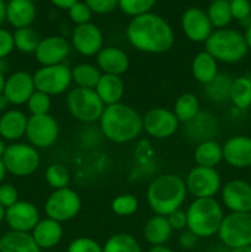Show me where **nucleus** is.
<instances>
[{
	"label": "nucleus",
	"mask_w": 251,
	"mask_h": 252,
	"mask_svg": "<svg viewBox=\"0 0 251 252\" xmlns=\"http://www.w3.org/2000/svg\"><path fill=\"white\" fill-rule=\"evenodd\" d=\"M27 122L29 117L21 110H7L0 117V137L9 142L21 139L26 134Z\"/></svg>",
	"instance_id": "nucleus-23"
},
{
	"label": "nucleus",
	"mask_w": 251,
	"mask_h": 252,
	"mask_svg": "<svg viewBox=\"0 0 251 252\" xmlns=\"http://www.w3.org/2000/svg\"><path fill=\"white\" fill-rule=\"evenodd\" d=\"M172 229L164 216H153L145 223L143 235L145 241L152 246L165 245L172 235Z\"/></svg>",
	"instance_id": "nucleus-27"
},
{
	"label": "nucleus",
	"mask_w": 251,
	"mask_h": 252,
	"mask_svg": "<svg viewBox=\"0 0 251 252\" xmlns=\"http://www.w3.org/2000/svg\"><path fill=\"white\" fill-rule=\"evenodd\" d=\"M206 12L212 26L216 30L225 29L233 20L229 0H213Z\"/></svg>",
	"instance_id": "nucleus-36"
},
{
	"label": "nucleus",
	"mask_w": 251,
	"mask_h": 252,
	"mask_svg": "<svg viewBox=\"0 0 251 252\" xmlns=\"http://www.w3.org/2000/svg\"><path fill=\"white\" fill-rule=\"evenodd\" d=\"M96 94L105 106L121 102L125 95V83L122 78L111 74H102L95 88Z\"/></svg>",
	"instance_id": "nucleus-26"
},
{
	"label": "nucleus",
	"mask_w": 251,
	"mask_h": 252,
	"mask_svg": "<svg viewBox=\"0 0 251 252\" xmlns=\"http://www.w3.org/2000/svg\"><path fill=\"white\" fill-rule=\"evenodd\" d=\"M97 68L102 74L123 75L129 68L128 54L122 48L115 46H106L96 56Z\"/></svg>",
	"instance_id": "nucleus-22"
},
{
	"label": "nucleus",
	"mask_w": 251,
	"mask_h": 252,
	"mask_svg": "<svg viewBox=\"0 0 251 252\" xmlns=\"http://www.w3.org/2000/svg\"><path fill=\"white\" fill-rule=\"evenodd\" d=\"M6 20V2L4 0H0V27Z\"/></svg>",
	"instance_id": "nucleus-52"
},
{
	"label": "nucleus",
	"mask_w": 251,
	"mask_h": 252,
	"mask_svg": "<svg viewBox=\"0 0 251 252\" xmlns=\"http://www.w3.org/2000/svg\"><path fill=\"white\" fill-rule=\"evenodd\" d=\"M221 203L231 213H251V184L245 180H230L221 186Z\"/></svg>",
	"instance_id": "nucleus-14"
},
{
	"label": "nucleus",
	"mask_w": 251,
	"mask_h": 252,
	"mask_svg": "<svg viewBox=\"0 0 251 252\" xmlns=\"http://www.w3.org/2000/svg\"><path fill=\"white\" fill-rule=\"evenodd\" d=\"M19 202V191L11 184L0 185V204L5 209Z\"/></svg>",
	"instance_id": "nucleus-46"
},
{
	"label": "nucleus",
	"mask_w": 251,
	"mask_h": 252,
	"mask_svg": "<svg viewBox=\"0 0 251 252\" xmlns=\"http://www.w3.org/2000/svg\"><path fill=\"white\" fill-rule=\"evenodd\" d=\"M244 38H245L246 44H248V48L251 51V25L245 29V33H244Z\"/></svg>",
	"instance_id": "nucleus-53"
},
{
	"label": "nucleus",
	"mask_w": 251,
	"mask_h": 252,
	"mask_svg": "<svg viewBox=\"0 0 251 252\" xmlns=\"http://www.w3.org/2000/svg\"><path fill=\"white\" fill-rule=\"evenodd\" d=\"M66 252H103L102 246L91 238H76L68 245Z\"/></svg>",
	"instance_id": "nucleus-42"
},
{
	"label": "nucleus",
	"mask_w": 251,
	"mask_h": 252,
	"mask_svg": "<svg viewBox=\"0 0 251 252\" xmlns=\"http://www.w3.org/2000/svg\"><path fill=\"white\" fill-rule=\"evenodd\" d=\"M81 209V198L70 187L54 189L44 202L47 218L64 223L75 218Z\"/></svg>",
	"instance_id": "nucleus-9"
},
{
	"label": "nucleus",
	"mask_w": 251,
	"mask_h": 252,
	"mask_svg": "<svg viewBox=\"0 0 251 252\" xmlns=\"http://www.w3.org/2000/svg\"><path fill=\"white\" fill-rule=\"evenodd\" d=\"M233 78L228 73H219L209 84L204 85V96L212 103H224L229 101Z\"/></svg>",
	"instance_id": "nucleus-31"
},
{
	"label": "nucleus",
	"mask_w": 251,
	"mask_h": 252,
	"mask_svg": "<svg viewBox=\"0 0 251 252\" xmlns=\"http://www.w3.org/2000/svg\"><path fill=\"white\" fill-rule=\"evenodd\" d=\"M1 160L6 171L17 177L31 176L41 164L38 149L26 143L7 145Z\"/></svg>",
	"instance_id": "nucleus-7"
},
{
	"label": "nucleus",
	"mask_w": 251,
	"mask_h": 252,
	"mask_svg": "<svg viewBox=\"0 0 251 252\" xmlns=\"http://www.w3.org/2000/svg\"><path fill=\"white\" fill-rule=\"evenodd\" d=\"M166 218L172 230L184 231L187 229L186 212L182 211V209H177V211L172 212V213H170Z\"/></svg>",
	"instance_id": "nucleus-48"
},
{
	"label": "nucleus",
	"mask_w": 251,
	"mask_h": 252,
	"mask_svg": "<svg viewBox=\"0 0 251 252\" xmlns=\"http://www.w3.org/2000/svg\"><path fill=\"white\" fill-rule=\"evenodd\" d=\"M32 76L36 90L47 94L51 97L64 94L69 90L73 83L71 69L64 63L41 66L32 74Z\"/></svg>",
	"instance_id": "nucleus-10"
},
{
	"label": "nucleus",
	"mask_w": 251,
	"mask_h": 252,
	"mask_svg": "<svg viewBox=\"0 0 251 252\" xmlns=\"http://www.w3.org/2000/svg\"><path fill=\"white\" fill-rule=\"evenodd\" d=\"M149 252H174L170 248L165 245H157V246H152Z\"/></svg>",
	"instance_id": "nucleus-54"
},
{
	"label": "nucleus",
	"mask_w": 251,
	"mask_h": 252,
	"mask_svg": "<svg viewBox=\"0 0 251 252\" xmlns=\"http://www.w3.org/2000/svg\"><path fill=\"white\" fill-rule=\"evenodd\" d=\"M69 113L79 122L93 125L98 122L106 106L98 97L95 89L74 88L65 98Z\"/></svg>",
	"instance_id": "nucleus-6"
},
{
	"label": "nucleus",
	"mask_w": 251,
	"mask_h": 252,
	"mask_svg": "<svg viewBox=\"0 0 251 252\" xmlns=\"http://www.w3.org/2000/svg\"><path fill=\"white\" fill-rule=\"evenodd\" d=\"M186 189L194 198H214L221 189V177L214 167L194 166L187 174Z\"/></svg>",
	"instance_id": "nucleus-11"
},
{
	"label": "nucleus",
	"mask_w": 251,
	"mask_h": 252,
	"mask_svg": "<svg viewBox=\"0 0 251 252\" xmlns=\"http://www.w3.org/2000/svg\"><path fill=\"white\" fill-rule=\"evenodd\" d=\"M181 29L185 36L194 43H204L214 31L207 12L196 6L185 10L181 16Z\"/></svg>",
	"instance_id": "nucleus-16"
},
{
	"label": "nucleus",
	"mask_w": 251,
	"mask_h": 252,
	"mask_svg": "<svg viewBox=\"0 0 251 252\" xmlns=\"http://www.w3.org/2000/svg\"><path fill=\"white\" fill-rule=\"evenodd\" d=\"M101 75L102 73L97 68V65L90 63L76 64L71 69V79L76 88L95 89Z\"/></svg>",
	"instance_id": "nucleus-34"
},
{
	"label": "nucleus",
	"mask_w": 251,
	"mask_h": 252,
	"mask_svg": "<svg viewBox=\"0 0 251 252\" xmlns=\"http://www.w3.org/2000/svg\"><path fill=\"white\" fill-rule=\"evenodd\" d=\"M7 69V64L6 62H5V59H0V71L1 73H5Z\"/></svg>",
	"instance_id": "nucleus-59"
},
{
	"label": "nucleus",
	"mask_w": 251,
	"mask_h": 252,
	"mask_svg": "<svg viewBox=\"0 0 251 252\" xmlns=\"http://www.w3.org/2000/svg\"><path fill=\"white\" fill-rule=\"evenodd\" d=\"M10 102L4 94H0V112H6L9 110Z\"/></svg>",
	"instance_id": "nucleus-51"
},
{
	"label": "nucleus",
	"mask_w": 251,
	"mask_h": 252,
	"mask_svg": "<svg viewBox=\"0 0 251 252\" xmlns=\"http://www.w3.org/2000/svg\"><path fill=\"white\" fill-rule=\"evenodd\" d=\"M39 220L41 216L38 208L31 202L19 201L14 206L6 208L5 212V221L10 230L31 233Z\"/></svg>",
	"instance_id": "nucleus-17"
},
{
	"label": "nucleus",
	"mask_w": 251,
	"mask_h": 252,
	"mask_svg": "<svg viewBox=\"0 0 251 252\" xmlns=\"http://www.w3.org/2000/svg\"><path fill=\"white\" fill-rule=\"evenodd\" d=\"M71 47L80 56L94 57L103 48V33L95 24L78 25L71 32Z\"/></svg>",
	"instance_id": "nucleus-15"
},
{
	"label": "nucleus",
	"mask_w": 251,
	"mask_h": 252,
	"mask_svg": "<svg viewBox=\"0 0 251 252\" xmlns=\"http://www.w3.org/2000/svg\"><path fill=\"white\" fill-rule=\"evenodd\" d=\"M36 15V5L30 0H10L6 4V20L16 30L31 26Z\"/></svg>",
	"instance_id": "nucleus-25"
},
{
	"label": "nucleus",
	"mask_w": 251,
	"mask_h": 252,
	"mask_svg": "<svg viewBox=\"0 0 251 252\" xmlns=\"http://www.w3.org/2000/svg\"><path fill=\"white\" fill-rule=\"evenodd\" d=\"M44 179H46L47 184L53 189H65V187L69 186V182H70V172L63 164L54 162V164H51L46 169Z\"/></svg>",
	"instance_id": "nucleus-38"
},
{
	"label": "nucleus",
	"mask_w": 251,
	"mask_h": 252,
	"mask_svg": "<svg viewBox=\"0 0 251 252\" xmlns=\"http://www.w3.org/2000/svg\"><path fill=\"white\" fill-rule=\"evenodd\" d=\"M68 15L71 22H74L75 26H78V25H84L90 22L93 12L89 9L88 5L85 4V1H78L68 10Z\"/></svg>",
	"instance_id": "nucleus-43"
},
{
	"label": "nucleus",
	"mask_w": 251,
	"mask_h": 252,
	"mask_svg": "<svg viewBox=\"0 0 251 252\" xmlns=\"http://www.w3.org/2000/svg\"><path fill=\"white\" fill-rule=\"evenodd\" d=\"M180 122L172 110L154 107L143 116V130L154 139H167L177 132Z\"/></svg>",
	"instance_id": "nucleus-13"
},
{
	"label": "nucleus",
	"mask_w": 251,
	"mask_h": 252,
	"mask_svg": "<svg viewBox=\"0 0 251 252\" xmlns=\"http://www.w3.org/2000/svg\"><path fill=\"white\" fill-rule=\"evenodd\" d=\"M223 160L235 169L251 167V137L233 135L223 145Z\"/></svg>",
	"instance_id": "nucleus-21"
},
{
	"label": "nucleus",
	"mask_w": 251,
	"mask_h": 252,
	"mask_svg": "<svg viewBox=\"0 0 251 252\" xmlns=\"http://www.w3.org/2000/svg\"><path fill=\"white\" fill-rule=\"evenodd\" d=\"M229 252H251V246H243V248L231 249Z\"/></svg>",
	"instance_id": "nucleus-57"
},
{
	"label": "nucleus",
	"mask_w": 251,
	"mask_h": 252,
	"mask_svg": "<svg viewBox=\"0 0 251 252\" xmlns=\"http://www.w3.org/2000/svg\"><path fill=\"white\" fill-rule=\"evenodd\" d=\"M85 4L93 14L106 15L118 6V0H85Z\"/></svg>",
	"instance_id": "nucleus-45"
},
{
	"label": "nucleus",
	"mask_w": 251,
	"mask_h": 252,
	"mask_svg": "<svg viewBox=\"0 0 251 252\" xmlns=\"http://www.w3.org/2000/svg\"><path fill=\"white\" fill-rule=\"evenodd\" d=\"M29 144L36 149H48L53 147L59 137V125L53 116H30L26 134Z\"/></svg>",
	"instance_id": "nucleus-12"
},
{
	"label": "nucleus",
	"mask_w": 251,
	"mask_h": 252,
	"mask_svg": "<svg viewBox=\"0 0 251 252\" xmlns=\"http://www.w3.org/2000/svg\"><path fill=\"white\" fill-rule=\"evenodd\" d=\"M5 212H6V209L0 204V223H1L2 220H5Z\"/></svg>",
	"instance_id": "nucleus-60"
},
{
	"label": "nucleus",
	"mask_w": 251,
	"mask_h": 252,
	"mask_svg": "<svg viewBox=\"0 0 251 252\" xmlns=\"http://www.w3.org/2000/svg\"><path fill=\"white\" fill-rule=\"evenodd\" d=\"M71 51V44L62 36H47L41 38L34 52V58L41 66L63 64Z\"/></svg>",
	"instance_id": "nucleus-18"
},
{
	"label": "nucleus",
	"mask_w": 251,
	"mask_h": 252,
	"mask_svg": "<svg viewBox=\"0 0 251 252\" xmlns=\"http://www.w3.org/2000/svg\"><path fill=\"white\" fill-rule=\"evenodd\" d=\"M193 160L198 166L214 167L223 161V147L217 140H206L196 145Z\"/></svg>",
	"instance_id": "nucleus-29"
},
{
	"label": "nucleus",
	"mask_w": 251,
	"mask_h": 252,
	"mask_svg": "<svg viewBox=\"0 0 251 252\" xmlns=\"http://www.w3.org/2000/svg\"><path fill=\"white\" fill-rule=\"evenodd\" d=\"M139 208L137 197L130 193H123L117 196L111 202V209L118 217H130Z\"/></svg>",
	"instance_id": "nucleus-39"
},
{
	"label": "nucleus",
	"mask_w": 251,
	"mask_h": 252,
	"mask_svg": "<svg viewBox=\"0 0 251 252\" xmlns=\"http://www.w3.org/2000/svg\"><path fill=\"white\" fill-rule=\"evenodd\" d=\"M191 71L194 80L202 85L211 83L219 74L218 62L206 51H201L194 56L191 64Z\"/></svg>",
	"instance_id": "nucleus-28"
},
{
	"label": "nucleus",
	"mask_w": 251,
	"mask_h": 252,
	"mask_svg": "<svg viewBox=\"0 0 251 252\" xmlns=\"http://www.w3.org/2000/svg\"><path fill=\"white\" fill-rule=\"evenodd\" d=\"M12 36H14L15 49L25 54H34L39 42H41L38 32L32 29L31 26L15 30Z\"/></svg>",
	"instance_id": "nucleus-35"
},
{
	"label": "nucleus",
	"mask_w": 251,
	"mask_h": 252,
	"mask_svg": "<svg viewBox=\"0 0 251 252\" xmlns=\"http://www.w3.org/2000/svg\"><path fill=\"white\" fill-rule=\"evenodd\" d=\"M204 51L208 52L217 62L235 64L245 58L249 48L241 32L225 27L212 32L204 42Z\"/></svg>",
	"instance_id": "nucleus-5"
},
{
	"label": "nucleus",
	"mask_w": 251,
	"mask_h": 252,
	"mask_svg": "<svg viewBox=\"0 0 251 252\" xmlns=\"http://www.w3.org/2000/svg\"><path fill=\"white\" fill-rule=\"evenodd\" d=\"M5 150H6V144H5V140L0 137V159H1L2 155H4Z\"/></svg>",
	"instance_id": "nucleus-58"
},
{
	"label": "nucleus",
	"mask_w": 251,
	"mask_h": 252,
	"mask_svg": "<svg viewBox=\"0 0 251 252\" xmlns=\"http://www.w3.org/2000/svg\"><path fill=\"white\" fill-rule=\"evenodd\" d=\"M157 0H118V7L127 16L135 17L150 12Z\"/></svg>",
	"instance_id": "nucleus-40"
},
{
	"label": "nucleus",
	"mask_w": 251,
	"mask_h": 252,
	"mask_svg": "<svg viewBox=\"0 0 251 252\" xmlns=\"http://www.w3.org/2000/svg\"><path fill=\"white\" fill-rule=\"evenodd\" d=\"M5 81H6V78H5L4 73H1V71H0V94L4 93Z\"/></svg>",
	"instance_id": "nucleus-56"
},
{
	"label": "nucleus",
	"mask_w": 251,
	"mask_h": 252,
	"mask_svg": "<svg viewBox=\"0 0 251 252\" xmlns=\"http://www.w3.org/2000/svg\"><path fill=\"white\" fill-rule=\"evenodd\" d=\"M219 130L218 120L208 111H199L198 115L185 123L184 134L189 142L199 144L206 140L214 139Z\"/></svg>",
	"instance_id": "nucleus-20"
},
{
	"label": "nucleus",
	"mask_w": 251,
	"mask_h": 252,
	"mask_svg": "<svg viewBox=\"0 0 251 252\" xmlns=\"http://www.w3.org/2000/svg\"><path fill=\"white\" fill-rule=\"evenodd\" d=\"M197 240H198V238H197L194 234H192L189 230H184L181 233V235H180L179 238V243L180 245H181V248L184 249H192L196 246L197 244Z\"/></svg>",
	"instance_id": "nucleus-49"
},
{
	"label": "nucleus",
	"mask_w": 251,
	"mask_h": 252,
	"mask_svg": "<svg viewBox=\"0 0 251 252\" xmlns=\"http://www.w3.org/2000/svg\"><path fill=\"white\" fill-rule=\"evenodd\" d=\"M49 1H51L54 6L58 7V9L69 10L75 2H78L79 0H49Z\"/></svg>",
	"instance_id": "nucleus-50"
},
{
	"label": "nucleus",
	"mask_w": 251,
	"mask_h": 252,
	"mask_svg": "<svg viewBox=\"0 0 251 252\" xmlns=\"http://www.w3.org/2000/svg\"><path fill=\"white\" fill-rule=\"evenodd\" d=\"M6 174H7V171H6V169H5L4 162H2V160L0 159V185H1L2 181H4Z\"/></svg>",
	"instance_id": "nucleus-55"
},
{
	"label": "nucleus",
	"mask_w": 251,
	"mask_h": 252,
	"mask_svg": "<svg viewBox=\"0 0 251 252\" xmlns=\"http://www.w3.org/2000/svg\"><path fill=\"white\" fill-rule=\"evenodd\" d=\"M30 1H32V2H34V1H37V0H30Z\"/></svg>",
	"instance_id": "nucleus-62"
},
{
	"label": "nucleus",
	"mask_w": 251,
	"mask_h": 252,
	"mask_svg": "<svg viewBox=\"0 0 251 252\" xmlns=\"http://www.w3.org/2000/svg\"><path fill=\"white\" fill-rule=\"evenodd\" d=\"M225 248L251 246V213H229L224 216L218 234Z\"/></svg>",
	"instance_id": "nucleus-8"
},
{
	"label": "nucleus",
	"mask_w": 251,
	"mask_h": 252,
	"mask_svg": "<svg viewBox=\"0 0 251 252\" xmlns=\"http://www.w3.org/2000/svg\"><path fill=\"white\" fill-rule=\"evenodd\" d=\"M27 108H29L31 116H42L48 115L52 107L51 96L41 91H34L31 97L27 101Z\"/></svg>",
	"instance_id": "nucleus-41"
},
{
	"label": "nucleus",
	"mask_w": 251,
	"mask_h": 252,
	"mask_svg": "<svg viewBox=\"0 0 251 252\" xmlns=\"http://www.w3.org/2000/svg\"><path fill=\"white\" fill-rule=\"evenodd\" d=\"M1 248H2V238H0V252H1Z\"/></svg>",
	"instance_id": "nucleus-61"
},
{
	"label": "nucleus",
	"mask_w": 251,
	"mask_h": 252,
	"mask_svg": "<svg viewBox=\"0 0 251 252\" xmlns=\"http://www.w3.org/2000/svg\"><path fill=\"white\" fill-rule=\"evenodd\" d=\"M185 180L175 174H162L155 177L147 189V202L153 213L167 217L181 209L187 197Z\"/></svg>",
	"instance_id": "nucleus-3"
},
{
	"label": "nucleus",
	"mask_w": 251,
	"mask_h": 252,
	"mask_svg": "<svg viewBox=\"0 0 251 252\" xmlns=\"http://www.w3.org/2000/svg\"><path fill=\"white\" fill-rule=\"evenodd\" d=\"M103 252H142L139 243L133 235L118 233L106 240L102 246Z\"/></svg>",
	"instance_id": "nucleus-37"
},
{
	"label": "nucleus",
	"mask_w": 251,
	"mask_h": 252,
	"mask_svg": "<svg viewBox=\"0 0 251 252\" xmlns=\"http://www.w3.org/2000/svg\"><path fill=\"white\" fill-rule=\"evenodd\" d=\"M1 252H41L31 233L7 231L2 235Z\"/></svg>",
	"instance_id": "nucleus-30"
},
{
	"label": "nucleus",
	"mask_w": 251,
	"mask_h": 252,
	"mask_svg": "<svg viewBox=\"0 0 251 252\" xmlns=\"http://www.w3.org/2000/svg\"><path fill=\"white\" fill-rule=\"evenodd\" d=\"M31 235L41 250H48L58 245L63 238V226L51 218L41 219L31 231Z\"/></svg>",
	"instance_id": "nucleus-24"
},
{
	"label": "nucleus",
	"mask_w": 251,
	"mask_h": 252,
	"mask_svg": "<svg viewBox=\"0 0 251 252\" xmlns=\"http://www.w3.org/2000/svg\"><path fill=\"white\" fill-rule=\"evenodd\" d=\"M229 101L239 111H245L251 107V78L238 76L233 79Z\"/></svg>",
	"instance_id": "nucleus-32"
},
{
	"label": "nucleus",
	"mask_w": 251,
	"mask_h": 252,
	"mask_svg": "<svg viewBox=\"0 0 251 252\" xmlns=\"http://www.w3.org/2000/svg\"><path fill=\"white\" fill-rule=\"evenodd\" d=\"M34 91H36V88H34L32 74L19 70L7 76L2 94L6 96L10 105L21 106L26 105Z\"/></svg>",
	"instance_id": "nucleus-19"
},
{
	"label": "nucleus",
	"mask_w": 251,
	"mask_h": 252,
	"mask_svg": "<svg viewBox=\"0 0 251 252\" xmlns=\"http://www.w3.org/2000/svg\"><path fill=\"white\" fill-rule=\"evenodd\" d=\"M126 36L133 48L148 54L166 53L175 43L171 25L153 12L132 17L126 29Z\"/></svg>",
	"instance_id": "nucleus-1"
},
{
	"label": "nucleus",
	"mask_w": 251,
	"mask_h": 252,
	"mask_svg": "<svg viewBox=\"0 0 251 252\" xmlns=\"http://www.w3.org/2000/svg\"><path fill=\"white\" fill-rule=\"evenodd\" d=\"M199 107H201V105H199L198 97L192 93H185L176 98L172 112L176 116L179 122L185 125L198 115L199 111H201Z\"/></svg>",
	"instance_id": "nucleus-33"
},
{
	"label": "nucleus",
	"mask_w": 251,
	"mask_h": 252,
	"mask_svg": "<svg viewBox=\"0 0 251 252\" xmlns=\"http://www.w3.org/2000/svg\"><path fill=\"white\" fill-rule=\"evenodd\" d=\"M233 19L243 22L251 17V4L249 0H229Z\"/></svg>",
	"instance_id": "nucleus-44"
},
{
	"label": "nucleus",
	"mask_w": 251,
	"mask_h": 252,
	"mask_svg": "<svg viewBox=\"0 0 251 252\" xmlns=\"http://www.w3.org/2000/svg\"><path fill=\"white\" fill-rule=\"evenodd\" d=\"M98 125L103 138L116 144H126L143 132V116L132 106L118 102L106 106Z\"/></svg>",
	"instance_id": "nucleus-2"
},
{
	"label": "nucleus",
	"mask_w": 251,
	"mask_h": 252,
	"mask_svg": "<svg viewBox=\"0 0 251 252\" xmlns=\"http://www.w3.org/2000/svg\"><path fill=\"white\" fill-rule=\"evenodd\" d=\"M15 49L14 36L9 30L0 27V59H5Z\"/></svg>",
	"instance_id": "nucleus-47"
},
{
	"label": "nucleus",
	"mask_w": 251,
	"mask_h": 252,
	"mask_svg": "<svg viewBox=\"0 0 251 252\" xmlns=\"http://www.w3.org/2000/svg\"><path fill=\"white\" fill-rule=\"evenodd\" d=\"M223 206L216 198H194L186 209L187 230L198 239L218 234L224 219Z\"/></svg>",
	"instance_id": "nucleus-4"
}]
</instances>
